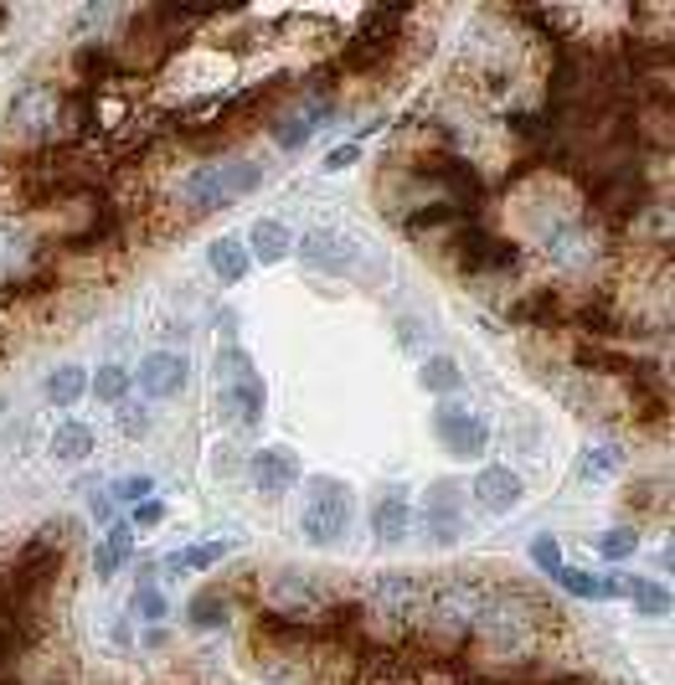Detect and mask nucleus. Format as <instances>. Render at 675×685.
I'll return each instance as SVG.
<instances>
[{"label":"nucleus","mask_w":675,"mask_h":685,"mask_svg":"<svg viewBox=\"0 0 675 685\" xmlns=\"http://www.w3.org/2000/svg\"><path fill=\"white\" fill-rule=\"evenodd\" d=\"M541 619H552V609H547L541 598L521 593V588H500V593L485 598L469 640L480 644L496 665H521V660H531V650H537Z\"/></svg>","instance_id":"nucleus-1"},{"label":"nucleus","mask_w":675,"mask_h":685,"mask_svg":"<svg viewBox=\"0 0 675 685\" xmlns=\"http://www.w3.org/2000/svg\"><path fill=\"white\" fill-rule=\"evenodd\" d=\"M68 108H73V98H62V89L27 83L6 108V145H21L27 160L42 149H58V139H68Z\"/></svg>","instance_id":"nucleus-2"},{"label":"nucleus","mask_w":675,"mask_h":685,"mask_svg":"<svg viewBox=\"0 0 675 685\" xmlns=\"http://www.w3.org/2000/svg\"><path fill=\"white\" fill-rule=\"evenodd\" d=\"M485 598H490V588L475 578L428 582V593H423V629H428L434 650H459L475 634V619H480Z\"/></svg>","instance_id":"nucleus-3"},{"label":"nucleus","mask_w":675,"mask_h":685,"mask_svg":"<svg viewBox=\"0 0 675 685\" xmlns=\"http://www.w3.org/2000/svg\"><path fill=\"white\" fill-rule=\"evenodd\" d=\"M263 186V165L238 160V165H196L191 176L180 180V207L191 211H222L232 196H248Z\"/></svg>","instance_id":"nucleus-4"},{"label":"nucleus","mask_w":675,"mask_h":685,"mask_svg":"<svg viewBox=\"0 0 675 685\" xmlns=\"http://www.w3.org/2000/svg\"><path fill=\"white\" fill-rule=\"evenodd\" d=\"M217 407H222V417H242L248 428L263 417V382H258L253 361L232 341L217 351Z\"/></svg>","instance_id":"nucleus-5"},{"label":"nucleus","mask_w":675,"mask_h":685,"mask_svg":"<svg viewBox=\"0 0 675 685\" xmlns=\"http://www.w3.org/2000/svg\"><path fill=\"white\" fill-rule=\"evenodd\" d=\"M423 593H428V582L418 572H376L366 588V613L392 629H413L423 619Z\"/></svg>","instance_id":"nucleus-6"},{"label":"nucleus","mask_w":675,"mask_h":685,"mask_svg":"<svg viewBox=\"0 0 675 685\" xmlns=\"http://www.w3.org/2000/svg\"><path fill=\"white\" fill-rule=\"evenodd\" d=\"M263 598H269L273 619L284 613V619H320V613L331 609V588L315 578V572H300V567H284V572H273L263 582Z\"/></svg>","instance_id":"nucleus-7"},{"label":"nucleus","mask_w":675,"mask_h":685,"mask_svg":"<svg viewBox=\"0 0 675 685\" xmlns=\"http://www.w3.org/2000/svg\"><path fill=\"white\" fill-rule=\"evenodd\" d=\"M351 526V490L341 479H310V500H304V516H300V531L315 547H335Z\"/></svg>","instance_id":"nucleus-8"},{"label":"nucleus","mask_w":675,"mask_h":685,"mask_svg":"<svg viewBox=\"0 0 675 685\" xmlns=\"http://www.w3.org/2000/svg\"><path fill=\"white\" fill-rule=\"evenodd\" d=\"M541 248H547V258H552L557 269H568V273H588L603 258L599 232L588 222H578V217H562V222L547 227V232H541Z\"/></svg>","instance_id":"nucleus-9"},{"label":"nucleus","mask_w":675,"mask_h":685,"mask_svg":"<svg viewBox=\"0 0 675 685\" xmlns=\"http://www.w3.org/2000/svg\"><path fill=\"white\" fill-rule=\"evenodd\" d=\"M300 258H304V269L341 279V273H356L361 248H356V238H345L341 227H315V232H304Z\"/></svg>","instance_id":"nucleus-10"},{"label":"nucleus","mask_w":675,"mask_h":685,"mask_svg":"<svg viewBox=\"0 0 675 685\" xmlns=\"http://www.w3.org/2000/svg\"><path fill=\"white\" fill-rule=\"evenodd\" d=\"M423 531L434 547H454V541L465 537V490L459 485H434L428 500H423Z\"/></svg>","instance_id":"nucleus-11"},{"label":"nucleus","mask_w":675,"mask_h":685,"mask_svg":"<svg viewBox=\"0 0 675 685\" xmlns=\"http://www.w3.org/2000/svg\"><path fill=\"white\" fill-rule=\"evenodd\" d=\"M434 433L449 444L454 459H480L485 444H490V428H485L480 413H465V407H438L434 413Z\"/></svg>","instance_id":"nucleus-12"},{"label":"nucleus","mask_w":675,"mask_h":685,"mask_svg":"<svg viewBox=\"0 0 675 685\" xmlns=\"http://www.w3.org/2000/svg\"><path fill=\"white\" fill-rule=\"evenodd\" d=\"M191 382V361L180 356V351H150V356L139 361V387L145 397H180Z\"/></svg>","instance_id":"nucleus-13"},{"label":"nucleus","mask_w":675,"mask_h":685,"mask_svg":"<svg viewBox=\"0 0 675 685\" xmlns=\"http://www.w3.org/2000/svg\"><path fill=\"white\" fill-rule=\"evenodd\" d=\"M521 495H526L521 475H516V469H506V464H490V469H480V475H475V500H480L490 516H510V510L521 506Z\"/></svg>","instance_id":"nucleus-14"},{"label":"nucleus","mask_w":675,"mask_h":685,"mask_svg":"<svg viewBox=\"0 0 675 685\" xmlns=\"http://www.w3.org/2000/svg\"><path fill=\"white\" fill-rule=\"evenodd\" d=\"M304 479V469H300V454L294 448H263V454H253V485L263 495H284V490H294Z\"/></svg>","instance_id":"nucleus-15"},{"label":"nucleus","mask_w":675,"mask_h":685,"mask_svg":"<svg viewBox=\"0 0 675 685\" xmlns=\"http://www.w3.org/2000/svg\"><path fill=\"white\" fill-rule=\"evenodd\" d=\"M37 248L42 242L31 238L21 222H0V283H15L37 273Z\"/></svg>","instance_id":"nucleus-16"},{"label":"nucleus","mask_w":675,"mask_h":685,"mask_svg":"<svg viewBox=\"0 0 675 685\" xmlns=\"http://www.w3.org/2000/svg\"><path fill=\"white\" fill-rule=\"evenodd\" d=\"M407 521H413V506H407V495H403V490H387L382 500H376L372 531L387 541V547H397V541L407 537Z\"/></svg>","instance_id":"nucleus-17"},{"label":"nucleus","mask_w":675,"mask_h":685,"mask_svg":"<svg viewBox=\"0 0 675 685\" xmlns=\"http://www.w3.org/2000/svg\"><path fill=\"white\" fill-rule=\"evenodd\" d=\"M135 557V526H108L104 531V541H98V551H93V572L98 578H114L124 562Z\"/></svg>","instance_id":"nucleus-18"},{"label":"nucleus","mask_w":675,"mask_h":685,"mask_svg":"<svg viewBox=\"0 0 675 685\" xmlns=\"http://www.w3.org/2000/svg\"><path fill=\"white\" fill-rule=\"evenodd\" d=\"M624 469V448L619 444H588L583 459H578V479L583 485H603V479H614Z\"/></svg>","instance_id":"nucleus-19"},{"label":"nucleus","mask_w":675,"mask_h":685,"mask_svg":"<svg viewBox=\"0 0 675 685\" xmlns=\"http://www.w3.org/2000/svg\"><path fill=\"white\" fill-rule=\"evenodd\" d=\"M248 248H253L258 263H279V258L294 248V238H289V227H284V222L263 217V222H253V232H248Z\"/></svg>","instance_id":"nucleus-20"},{"label":"nucleus","mask_w":675,"mask_h":685,"mask_svg":"<svg viewBox=\"0 0 675 685\" xmlns=\"http://www.w3.org/2000/svg\"><path fill=\"white\" fill-rule=\"evenodd\" d=\"M89 392V372L83 366H58V372L46 376V387H42V397L52 407H77V397Z\"/></svg>","instance_id":"nucleus-21"},{"label":"nucleus","mask_w":675,"mask_h":685,"mask_svg":"<svg viewBox=\"0 0 675 685\" xmlns=\"http://www.w3.org/2000/svg\"><path fill=\"white\" fill-rule=\"evenodd\" d=\"M89 454H93V428L89 423H62V428L52 433V459L89 464Z\"/></svg>","instance_id":"nucleus-22"},{"label":"nucleus","mask_w":675,"mask_h":685,"mask_svg":"<svg viewBox=\"0 0 675 685\" xmlns=\"http://www.w3.org/2000/svg\"><path fill=\"white\" fill-rule=\"evenodd\" d=\"M207 263L211 273L222 283H242V273H248V253H242V238H217L207 248Z\"/></svg>","instance_id":"nucleus-23"},{"label":"nucleus","mask_w":675,"mask_h":685,"mask_svg":"<svg viewBox=\"0 0 675 685\" xmlns=\"http://www.w3.org/2000/svg\"><path fill=\"white\" fill-rule=\"evenodd\" d=\"M320 120H331V108H320V104H310L304 114H289V120H273V139L284 149H300L304 139L315 135V124Z\"/></svg>","instance_id":"nucleus-24"},{"label":"nucleus","mask_w":675,"mask_h":685,"mask_svg":"<svg viewBox=\"0 0 675 685\" xmlns=\"http://www.w3.org/2000/svg\"><path fill=\"white\" fill-rule=\"evenodd\" d=\"M418 387L434 392V397H444V392H459L465 387V372H459V361L454 356H428L418 372Z\"/></svg>","instance_id":"nucleus-25"},{"label":"nucleus","mask_w":675,"mask_h":685,"mask_svg":"<svg viewBox=\"0 0 675 685\" xmlns=\"http://www.w3.org/2000/svg\"><path fill=\"white\" fill-rule=\"evenodd\" d=\"M89 392H93V397H98V403L120 407V403H124V392H129V372L108 361V366H98V372L89 376Z\"/></svg>","instance_id":"nucleus-26"},{"label":"nucleus","mask_w":675,"mask_h":685,"mask_svg":"<svg viewBox=\"0 0 675 685\" xmlns=\"http://www.w3.org/2000/svg\"><path fill=\"white\" fill-rule=\"evenodd\" d=\"M186 619H191V629H222L227 624V598L222 593H196L191 609H186Z\"/></svg>","instance_id":"nucleus-27"},{"label":"nucleus","mask_w":675,"mask_h":685,"mask_svg":"<svg viewBox=\"0 0 675 685\" xmlns=\"http://www.w3.org/2000/svg\"><path fill=\"white\" fill-rule=\"evenodd\" d=\"M630 598H634V609L645 613V619L671 613V593H665L661 582H650V578H630Z\"/></svg>","instance_id":"nucleus-28"},{"label":"nucleus","mask_w":675,"mask_h":685,"mask_svg":"<svg viewBox=\"0 0 675 685\" xmlns=\"http://www.w3.org/2000/svg\"><path fill=\"white\" fill-rule=\"evenodd\" d=\"M227 551H232L227 541H207V547H186V551H176V557H166V567H176V572H180V567H196V572H207V567L222 562Z\"/></svg>","instance_id":"nucleus-29"},{"label":"nucleus","mask_w":675,"mask_h":685,"mask_svg":"<svg viewBox=\"0 0 675 685\" xmlns=\"http://www.w3.org/2000/svg\"><path fill=\"white\" fill-rule=\"evenodd\" d=\"M135 613L139 619H145V624H160V619H166V593H160V588H150V582H145V588H139L135 593Z\"/></svg>","instance_id":"nucleus-30"},{"label":"nucleus","mask_w":675,"mask_h":685,"mask_svg":"<svg viewBox=\"0 0 675 685\" xmlns=\"http://www.w3.org/2000/svg\"><path fill=\"white\" fill-rule=\"evenodd\" d=\"M634 547H640V537H634V531H609V537H599V551L609 557V562H630Z\"/></svg>","instance_id":"nucleus-31"},{"label":"nucleus","mask_w":675,"mask_h":685,"mask_svg":"<svg viewBox=\"0 0 675 685\" xmlns=\"http://www.w3.org/2000/svg\"><path fill=\"white\" fill-rule=\"evenodd\" d=\"M531 562H537L547 578H557V567H562V551H557V541L552 537H537V541H531Z\"/></svg>","instance_id":"nucleus-32"},{"label":"nucleus","mask_w":675,"mask_h":685,"mask_svg":"<svg viewBox=\"0 0 675 685\" xmlns=\"http://www.w3.org/2000/svg\"><path fill=\"white\" fill-rule=\"evenodd\" d=\"M145 428H150V413H145L139 403H120V433L124 438H139Z\"/></svg>","instance_id":"nucleus-33"},{"label":"nucleus","mask_w":675,"mask_h":685,"mask_svg":"<svg viewBox=\"0 0 675 685\" xmlns=\"http://www.w3.org/2000/svg\"><path fill=\"white\" fill-rule=\"evenodd\" d=\"M145 495H150V479H145V475H124L108 500H145Z\"/></svg>","instance_id":"nucleus-34"},{"label":"nucleus","mask_w":675,"mask_h":685,"mask_svg":"<svg viewBox=\"0 0 675 685\" xmlns=\"http://www.w3.org/2000/svg\"><path fill=\"white\" fill-rule=\"evenodd\" d=\"M356 160H361V145H341V149L325 155V170H351Z\"/></svg>","instance_id":"nucleus-35"},{"label":"nucleus","mask_w":675,"mask_h":685,"mask_svg":"<svg viewBox=\"0 0 675 685\" xmlns=\"http://www.w3.org/2000/svg\"><path fill=\"white\" fill-rule=\"evenodd\" d=\"M160 516H166V506H160V500H139L135 526H139V531H150V526H160Z\"/></svg>","instance_id":"nucleus-36"},{"label":"nucleus","mask_w":675,"mask_h":685,"mask_svg":"<svg viewBox=\"0 0 675 685\" xmlns=\"http://www.w3.org/2000/svg\"><path fill=\"white\" fill-rule=\"evenodd\" d=\"M108 510H114V500H108V495H93V521H108Z\"/></svg>","instance_id":"nucleus-37"}]
</instances>
